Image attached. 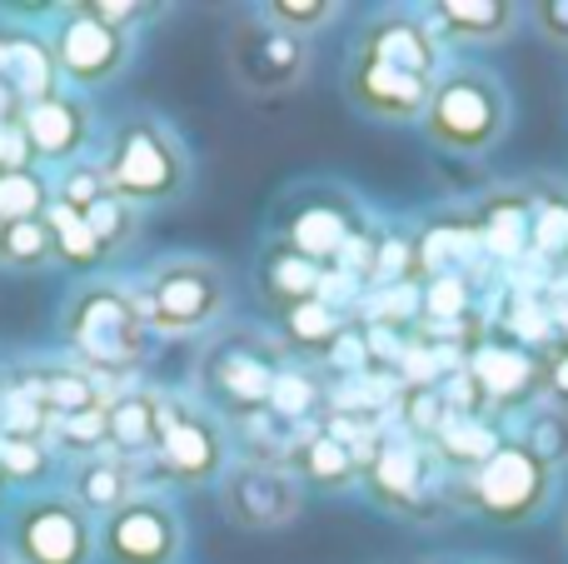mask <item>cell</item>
<instances>
[{"label":"cell","mask_w":568,"mask_h":564,"mask_svg":"<svg viewBox=\"0 0 568 564\" xmlns=\"http://www.w3.org/2000/svg\"><path fill=\"white\" fill-rule=\"evenodd\" d=\"M354 50L369 60H384V66H394V70H409V75H429V80L444 75V46L434 40V30L424 26L419 16H404V10L374 16L369 26L359 30Z\"/></svg>","instance_id":"2e32d148"},{"label":"cell","mask_w":568,"mask_h":564,"mask_svg":"<svg viewBox=\"0 0 568 564\" xmlns=\"http://www.w3.org/2000/svg\"><path fill=\"white\" fill-rule=\"evenodd\" d=\"M70 500H75L85 515H115L125 500H135V465L130 460H120L115 450H105V455H90V460H75V470H70Z\"/></svg>","instance_id":"7402d4cb"},{"label":"cell","mask_w":568,"mask_h":564,"mask_svg":"<svg viewBox=\"0 0 568 564\" xmlns=\"http://www.w3.org/2000/svg\"><path fill=\"white\" fill-rule=\"evenodd\" d=\"M424 315L429 320H459L469 315V285H464V275H454V270H444V275L429 280V290H424Z\"/></svg>","instance_id":"ab89813d"},{"label":"cell","mask_w":568,"mask_h":564,"mask_svg":"<svg viewBox=\"0 0 568 564\" xmlns=\"http://www.w3.org/2000/svg\"><path fill=\"white\" fill-rule=\"evenodd\" d=\"M564 530H568V515H564Z\"/></svg>","instance_id":"c3c4849f"},{"label":"cell","mask_w":568,"mask_h":564,"mask_svg":"<svg viewBox=\"0 0 568 564\" xmlns=\"http://www.w3.org/2000/svg\"><path fill=\"white\" fill-rule=\"evenodd\" d=\"M105 185L110 195H120L125 205H175L195 180V160H190L185 140L175 125H165L160 115H130L110 130L105 145Z\"/></svg>","instance_id":"277c9868"},{"label":"cell","mask_w":568,"mask_h":564,"mask_svg":"<svg viewBox=\"0 0 568 564\" xmlns=\"http://www.w3.org/2000/svg\"><path fill=\"white\" fill-rule=\"evenodd\" d=\"M60 340L65 355L95 380L135 375L150 355V320L140 310V295L115 280H85L60 310Z\"/></svg>","instance_id":"6da1fadb"},{"label":"cell","mask_w":568,"mask_h":564,"mask_svg":"<svg viewBox=\"0 0 568 564\" xmlns=\"http://www.w3.org/2000/svg\"><path fill=\"white\" fill-rule=\"evenodd\" d=\"M225 60H230V80L245 90L250 100H280L310 75V40L290 36V30L270 26L260 10L230 20L225 30Z\"/></svg>","instance_id":"ba28073f"},{"label":"cell","mask_w":568,"mask_h":564,"mask_svg":"<svg viewBox=\"0 0 568 564\" xmlns=\"http://www.w3.org/2000/svg\"><path fill=\"white\" fill-rule=\"evenodd\" d=\"M50 205V190L36 170H0V220H40Z\"/></svg>","instance_id":"d590c367"},{"label":"cell","mask_w":568,"mask_h":564,"mask_svg":"<svg viewBox=\"0 0 568 564\" xmlns=\"http://www.w3.org/2000/svg\"><path fill=\"white\" fill-rule=\"evenodd\" d=\"M419 125L424 140L444 155H489L514 125V95L489 66L459 60V66H444Z\"/></svg>","instance_id":"3957f363"},{"label":"cell","mask_w":568,"mask_h":564,"mask_svg":"<svg viewBox=\"0 0 568 564\" xmlns=\"http://www.w3.org/2000/svg\"><path fill=\"white\" fill-rule=\"evenodd\" d=\"M105 425H110V450L120 460H155L160 440V390H120L105 400Z\"/></svg>","instance_id":"603a6c76"},{"label":"cell","mask_w":568,"mask_h":564,"mask_svg":"<svg viewBox=\"0 0 568 564\" xmlns=\"http://www.w3.org/2000/svg\"><path fill=\"white\" fill-rule=\"evenodd\" d=\"M524 445H529L554 475L568 470V410H559V405L539 410V415L529 420V430H524Z\"/></svg>","instance_id":"8d00e7d4"},{"label":"cell","mask_w":568,"mask_h":564,"mask_svg":"<svg viewBox=\"0 0 568 564\" xmlns=\"http://www.w3.org/2000/svg\"><path fill=\"white\" fill-rule=\"evenodd\" d=\"M314 405H320V385H314L310 375H300V370L284 365V375L275 385V400H270V415L275 420H304Z\"/></svg>","instance_id":"f35d334b"},{"label":"cell","mask_w":568,"mask_h":564,"mask_svg":"<svg viewBox=\"0 0 568 564\" xmlns=\"http://www.w3.org/2000/svg\"><path fill=\"white\" fill-rule=\"evenodd\" d=\"M474 385L484 390V405H519L544 385V360L524 345H504V340H484L469 360Z\"/></svg>","instance_id":"ac0fdd59"},{"label":"cell","mask_w":568,"mask_h":564,"mask_svg":"<svg viewBox=\"0 0 568 564\" xmlns=\"http://www.w3.org/2000/svg\"><path fill=\"white\" fill-rule=\"evenodd\" d=\"M45 225H50V240H55V260H60V265H75V270L105 265V255H100L95 235H90L85 220H80L70 205L50 200V205H45Z\"/></svg>","instance_id":"1f68e13d"},{"label":"cell","mask_w":568,"mask_h":564,"mask_svg":"<svg viewBox=\"0 0 568 564\" xmlns=\"http://www.w3.org/2000/svg\"><path fill=\"white\" fill-rule=\"evenodd\" d=\"M479 240L489 255L514 260L529 250V190H499L479 210Z\"/></svg>","instance_id":"484cf974"},{"label":"cell","mask_w":568,"mask_h":564,"mask_svg":"<svg viewBox=\"0 0 568 564\" xmlns=\"http://www.w3.org/2000/svg\"><path fill=\"white\" fill-rule=\"evenodd\" d=\"M0 265H10V270L55 265V240H50L45 215L40 220H0Z\"/></svg>","instance_id":"f546056e"},{"label":"cell","mask_w":568,"mask_h":564,"mask_svg":"<svg viewBox=\"0 0 568 564\" xmlns=\"http://www.w3.org/2000/svg\"><path fill=\"white\" fill-rule=\"evenodd\" d=\"M434 85L439 80L394 70L384 60L359 56V50H349V60H344V100L379 125H419L434 100Z\"/></svg>","instance_id":"7c38bea8"},{"label":"cell","mask_w":568,"mask_h":564,"mask_svg":"<svg viewBox=\"0 0 568 564\" xmlns=\"http://www.w3.org/2000/svg\"><path fill=\"white\" fill-rule=\"evenodd\" d=\"M80 220H85V230L95 235V245H100V255L105 260L120 255V250H130L140 240V210L125 205L120 195H100Z\"/></svg>","instance_id":"4dcf8cb0"},{"label":"cell","mask_w":568,"mask_h":564,"mask_svg":"<svg viewBox=\"0 0 568 564\" xmlns=\"http://www.w3.org/2000/svg\"><path fill=\"white\" fill-rule=\"evenodd\" d=\"M499 445H504L499 430H494L489 420H479V415H449L439 425V435H434V450H439L454 470H464V475L479 470Z\"/></svg>","instance_id":"83f0119b"},{"label":"cell","mask_w":568,"mask_h":564,"mask_svg":"<svg viewBox=\"0 0 568 564\" xmlns=\"http://www.w3.org/2000/svg\"><path fill=\"white\" fill-rule=\"evenodd\" d=\"M220 510L235 530H250V535H270V530H284L300 520L304 510V485L290 475L284 465H270V460H230V470L215 485Z\"/></svg>","instance_id":"30bf717a"},{"label":"cell","mask_w":568,"mask_h":564,"mask_svg":"<svg viewBox=\"0 0 568 564\" xmlns=\"http://www.w3.org/2000/svg\"><path fill=\"white\" fill-rule=\"evenodd\" d=\"M424 465H429V455L419 440H384L364 470V485L374 490L379 505H414L424 490Z\"/></svg>","instance_id":"cb8c5ba5"},{"label":"cell","mask_w":568,"mask_h":564,"mask_svg":"<svg viewBox=\"0 0 568 564\" xmlns=\"http://www.w3.org/2000/svg\"><path fill=\"white\" fill-rule=\"evenodd\" d=\"M6 490H10V485H6V480H0V505H6Z\"/></svg>","instance_id":"7dc6e473"},{"label":"cell","mask_w":568,"mask_h":564,"mask_svg":"<svg viewBox=\"0 0 568 564\" xmlns=\"http://www.w3.org/2000/svg\"><path fill=\"white\" fill-rule=\"evenodd\" d=\"M20 115H26V105L16 100V90L0 80V130H16L20 125Z\"/></svg>","instance_id":"ee69618b"},{"label":"cell","mask_w":568,"mask_h":564,"mask_svg":"<svg viewBox=\"0 0 568 564\" xmlns=\"http://www.w3.org/2000/svg\"><path fill=\"white\" fill-rule=\"evenodd\" d=\"M544 390L554 395V405L568 410V340L549 345V355H544Z\"/></svg>","instance_id":"7bdbcfd3"},{"label":"cell","mask_w":568,"mask_h":564,"mask_svg":"<svg viewBox=\"0 0 568 564\" xmlns=\"http://www.w3.org/2000/svg\"><path fill=\"white\" fill-rule=\"evenodd\" d=\"M230 435L200 400L160 395V440H155V465L175 485H220L230 470Z\"/></svg>","instance_id":"9c48e42d"},{"label":"cell","mask_w":568,"mask_h":564,"mask_svg":"<svg viewBox=\"0 0 568 564\" xmlns=\"http://www.w3.org/2000/svg\"><path fill=\"white\" fill-rule=\"evenodd\" d=\"M359 210H354L349 195H339V190H304V195H294L290 205H280V230L275 240H284L290 250H300L304 260H314V265L329 270L334 260L344 255V245H349L354 235H359Z\"/></svg>","instance_id":"5bb4252c"},{"label":"cell","mask_w":568,"mask_h":564,"mask_svg":"<svg viewBox=\"0 0 568 564\" xmlns=\"http://www.w3.org/2000/svg\"><path fill=\"white\" fill-rule=\"evenodd\" d=\"M554 485H559V475L524 440H504L479 470L459 480V500L494 525H524V520L549 510Z\"/></svg>","instance_id":"8992f818"},{"label":"cell","mask_w":568,"mask_h":564,"mask_svg":"<svg viewBox=\"0 0 568 564\" xmlns=\"http://www.w3.org/2000/svg\"><path fill=\"white\" fill-rule=\"evenodd\" d=\"M50 435H55V450H65V455H105L110 450V425H105V405L95 410H80V415H65L50 425Z\"/></svg>","instance_id":"836d02e7"},{"label":"cell","mask_w":568,"mask_h":564,"mask_svg":"<svg viewBox=\"0 0 568 564\" xmlns=\"http://www.w3.org/2000/svg\"><path fill=\"white\" fill-rule=\"evenodd\" d=\"M529 20L549 46L568 50V0H539V6H529Z\"/></svg>","instance_id":"b9f144b4"},{"label":"cell","mask_w":568,"mask_h":564,"mask_svg":"<svg viewBox=\"0 0 568 564\" xmlns=\"http://www.w3.org/2000/svg\"><path fill=\"white\" fill-rule=\"evenodd\" d=\"M150 320V335H200L215 330L235 305V280L210 255H170L150 265L145 285L135 290Z\"/></svg>","instance_id":"5b68a950"},{"label":"cell","mask_w":568,"mask_h":564,"mask_svg":"<svg viewBox=\"0 0 568 564\" xmlns=\"http://www.w3.org/2000/svg\"><path fill=\"white\" fill-rule=\"evenodd\" d=\"M6 550L16 564H95L100 530L65 490H45L10 510Z\"/></svg>","instance_id":"52a82bcc"},{"label":"cell","mask_w":568,"mask_h":564,"mask_svg":"<svg viewBox=\"0 0 568 564\" xmlns=\"http://www.w3.org/2000/svg\"><path fill=\"white\" fill-rule=\"evenodd\" d=\"M90 130H95L90 100H80L75 90H60L40 105H26V115H20L30 160H45V165H70L90 145Z\"/></svg>","instance_id":"9a60e30c"},{"label":"cell","mask_w":568,"mask_h":564,"mask_svg":"<svg viewBox=\"0 0 568 564\" xmlns=\"http://www.w3.org/2000/svg\"><path fill=\"white\" fill-rule=\"evenodd\" d=\"M0 66H6V30H0Z\"/></svg>","instance_id":"f6af8a7d"},{"label":"cell","mask_w":568,"mask_h":564,"mask_svg":"<svg viewBox=\"0 0 568 564\" xmlns=\"http://www.w3.org/2000/svg\"><path fill=\"white\" fill-rule=\"evenodd\" d=\"M55 36H50V50H55L60 80L75 90H100L130 66V36L125 30H110L100 20H90L80 6H60Z\"/></svg>","instance_id":"4fadbf2b"},{"label":"cell","mask_w":568,"mask_h":564,"mask_svg":"<svg viewBox=\"0 0 568 564\" xmlns=\"http://www.w3.org/2000/svg\"><path fill=\"white\" fill-rule=\"evenodd\" d=\"M0 80L16 90L20 105H40V100L60 95V66L55 50L45 36H30V30H6V66Z\"/></svg>","instance_id":"d6986e66"},{"label":"cell","mask_w":568,"mask_h":564,"mask_svg":"<svg viewBox=\"0 0 568 564\" xmlns=\"http://www.w3.org/2000/svg\"><path fill=\"white\" fill-rule=\"evenodd\" d=\"M0 564H16V560H10V550H6V545H0Z\"/></svg>","instance_id":"bcb514c9"},{"label":"cell","mask_w":568,"mask_h":564,"mask_svg":"<svg viewBox=\"0 0 568 564\" xmlns=\"http://www.w3.org/2000/svg\"><path fill=\"white\" fill-rule=\"evenodd\" d=\"M284 470H290L300 485H314V490H344L359 480V460L344 445L339 430H314V435L294 440V445L284 450Z\"/></svg>","instance_id":"ffe728a7"},{"label":"cell","mask_w":568,"mask_h":564,"mask_svg":"<svg viewBox=\"0 0 568 564\" xmlns=\"http://www.w3.org/2000/svg\"><path fill=\"white\" fill-rule=\"evenodd\" d=\"M529 10L514 6V0H439L429 6L424 26L434 30V40H449V46H499L514 30L524 26Z\"/></svg>","instance_id":"e0dca14e"},{"label":"cell","mask_w":568,"mask_h":564,"mask_svg":"<svg viewBox=\"0 0 568 564\" xmlns=\"http://www.w3.org/2000/svg\"><path fill=\"white\" fill-rule=\"evenodd\" d=\"M100 555L110 564H180L185 520L165 495H135L100 520Z\"/></svg>","instance_id":"8fae6325"},{"label":"cell","mask_w":568,"mask_h":564,"mask_svg":"<svg viewBox=\"0 0 568 564\" xmlns=\"http://www.w3.org/2000/svg\"><path fill=\"white\" fill-rule=\"evenodd\" d=\"M344 310L324 305V300H304V305L284 310L280 315V335H284V350H304V355H329L334 340L344 335Z\"/></svg>","instance_id":"4316f807"},{"label":"cell","mask_w":568,"mask_h":564,"mask_svg":"<svg viewBox=\"0 0 568 564\" xmlns=\"http://www.w3.org/2000/svg\"><path fill=\"white\" fill-rule=\"evenodd\" d=\"M255 285H260V295H265L270 305H275L280 315H284V310L304 305V300H320V290H324V265L304 260L300 250H290L284 240H270V245L260 250Z\"/></svg>","instance_id":"44dd1931"},{"label":"cell","mask_w":568,"mask_h":564,"mask_svg":"<svg viewBox=\"0 0 568 564\" xmlns=\"http://www.w3.org/2000/svg\"><path fill=\"white\" fill-rule=\"evenodd\" d=\"M255 10L270 26L290 30V36H300V40H314L320 30H329L334 20L344 16L339 0H265V6H255Z\"/></svg>","instance_id":"d6a6232c"},{"label":"cell","mask_w":568,"mask_h":564,"mask_svg":"<svg viewBox=\"0 0 568 564\" xmlns=\"http://www.w3.org/2000/svg\"><path fill=\"white\" fill-rule=\"evenodd\" d=\"M55 470V445L45 440H0V480L6 485H40Z\"/></svg>","instance_id":"e575fe53"},{"label":"cell","mask_w":568,"mask_h":564,"mask_svg":"<svg viewBox=\"0 0 568 564\" xmlns=\"http://www.w3.org/2000/svg\"><path fill=\"white\" fill-rule=\"evenodd\" d=\"M100 195H110L105 185V170L100 165H70L65 175H60V185L50 190V200H60V205H70L75 215H85L90 205H95Z\"/></svg>","instance_id":"74e56055"},{"label":"cell","mask_w":568,"mask_h":564,"mask_svg":"<svg viewBox=\"0 0 568 564\" xmlns=\"http://www.w3.org/2000/svg\"><path fill=\"white\" fill-rule=\"evenodd\" d=\"M529 250L549 265H568V190H534L529 195Z\"/></svg>","instance_id":"f1b7e54d"},{"label":"cell","mask_w":568,"mask_h":564,"mask_svg":"<svg viewBox=\"0 0 568 564\" xmlns=\"http://www.w3.org/2000/svg\"><path fill=\"white\" fill-rule=\"evenodd\" d=\"M20 380L36 390V400L45 405L50 425H55V420H65V415H80V410L105 405L100 380L90 375V370H80L75 360H70V365H30Z\"/></svg>","instance_id":"d4e9b609"},{"label":"cell","mask_w":568,"mask_h":564,"mask_svg":"<svg viewBox=\"0 0 568 564\" xmlns=\"http://www.w3.org/2000/svg\"><path fill=\"white\" fill-rule=\"evenodd\" d=\"M290 365L284 340H275L260 325H235L205 340L195 365L200 405L215 420H260L275 400V385Z\"/></svg>","instance_id":"7a4b0ae2"},{"label":"cell","mask_w":568,"mask_h":564,"mask_svg":"<svg viewBox=\"0 0 568 564\" xmlns=\"http://www.w3.org/2000/svg\"><path fill=\"white\" fill-rule=\"evenodd\" d=\"M80 10L110 30H125V36L130 26H140V16H155V6H140V0H80Z\"/></svg>","instance_id":"60d3db41"}]
</instances>
